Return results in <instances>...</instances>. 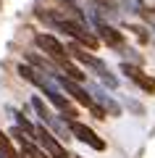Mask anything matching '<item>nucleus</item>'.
Wrapping results in <instances>:
<instances>
[{"mask_svg":"<svg viewBox=\"0 0 155 158\" xmlns=\"http://www.w3.org/2000/svg\"><path fill=\"white\" fill-rule=\"evenodd\" d=\"M42 19H47L53 27H58L61 32H66L68 37H74V40H79L82 45H87V48H97V37L95 34H89L87 29H84V24L82 21H71V19H58V16H47V13H42Z\"/></svg>","mask_w":155,"mask_h":158,"instance_id":"nucleus-1","label":"nucleus"},{"mask_svg":"<svg viewBox=\"0 0 155 158\" xmlns=\"http://www.w3.org/2000/svg\"><path fill=\"white\" fill-rule=\"evenodd\" d=\"M55 79H58V85H61V87H63V90H66V92H68V95H71L76 103L87 106V108H89V111H92L97 118H105V111H103V108H100L97 103H95L92 98H89V92L84 90V87H79V85H76V79H71V77H63V74H55Z\"/></svg>","mask_w":155,"mask_h":158,"instance_id":"nucleus-2","label":"nucleus"},{"mask_svg":"<svg viewBox=\"0 0 155 158\" xmlns=\"http://www.w3.org/2000/svg\"><path fill=\"white\" fill-rule=\"evenodd\" d=\"M34 42H37L39 50H45L55 63H61V61H66V58H68V50L58 42L55 37H53V34H37V37H34Z\"/></svg>","mask_w":155,"mask_h":158,"instance_id":"nucleus-3","label":"nucleus"},{"mask_svg":"<svg viewBox=\"0 0 155 158\" xmlns=\"http://www.w3.org/2000/svg\"><path fill=\"white\" fill-rule=\"evenodd\" d=\"M68 129H71V135L76 137L79 142H84V145L95 148V150H105V140H100V137L95 135V132L89 129L87 124H82V121H74V118H71V124H68Z\"/></svg>","mask_w":155,"mask_h":158,"instance_id":"nucleus-4","label":"nucleus"},{"mask_svg":"<svg viewBox=\"0 0 155 158\" xmlns=\"http://www.w3.org/2000/svg\"><path fill=\"white\" fill-rule=\"evenodd\" d=\"M121 71L126 74L129 79H132L134 85H139L147 95H155V79L153 77H147V74L142 71V69H137V66H132V63H121Z\"/></svg>","mask_w":155,"mask_h":158,"instance_id":"nucleus-5","label":"nucleus"},{"mask_svg":"<svg viewBox=\"0 0 155 158\" xmlns=\"http://www.w3.org/2000/svg\"><path fill=\"white\" fill-rule=\"evenodd\" d=\"M34 135L39 137V142L45 145V150H47V156H50V158H71V156L66 153V148H63L61 142L55 140V137L50 135L45 127H37V132H34Z\"/></svg>","mask_w":155,"mask_h":158,"instance_id":"nucleus-6","label":"nucleus"},{"mask_svg":"<svg viewBox=\"0 0 155 158\" xmlns=\"http://www.w3.org/2000/svg\"><path fill=\"white\" fill-rule=\"evenodd\" d=\"M97 32H100V37L105 40L111 48H121L124 45V34L116 32L113 27H108V24H97Z\"/></svg>","mask_w":155,"mask_h":158,"instance_id":"nucleus-7","label":"nucleus"},{"mask_svg":"<svg viewBox=\"0 0 155 158\" xmlns=\"http://www.w3.org/2000/svg\"><path fill=\"white\" fill-rule=\"evenodd\" d=\"M32 106H34V111H37V116L42 118V124H47V127H55L58 129V124H55V116L45 108V103L39 100V98H32Z\"/></svg>","mask_w":155,"mask_h":158,"instance_id":"nucleus-8","label":"nucleus"},{"mask_svg":"<svg viewBox=\"0 0 155 158\" xmlns=\"http://www.w3.org/2000/svg\"><path fill=\"white\" fill-rule=\"evenodd\" d=\"M0 158H21L16 153V148L11 145V137H6L3 132H0Z\"/></svg>","mask_w":155,"mask_h":158,"instance_id":"nucleus-9","label":"nucleus"},{"mask_svg":"<svg viewBox=\"0 0 155 158\" xmlns=\"http://www.w3.org/2000/svg\"><path fill=\"white\" fill-rule=\"evenodd\" d=\"M21 148H24V156H27V158H50L47 153H42L39 148H34V142L29 140V137H27V140H21Z\"/></svg>","mask_w":155,"mask_h":158,"instance_id":"nucleus-10","label":"nucleus"},{"mask_svg":"<svg viewBox=\"0 0 155 158\" xmlns=\"http://www.w3.org/2000/svg\"><path fill=\"white\" fill-rule=\"evenodd\" d=\"M76 158H79V156H76Z\"/></svg>","mask_w":155,"mask_h":158,"instance_id":"nucleus-11","label":"nucleus"}]
</instances>
